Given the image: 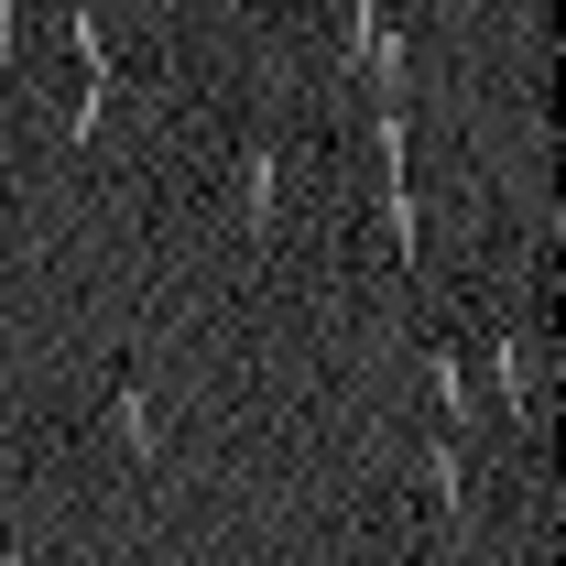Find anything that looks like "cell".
<instances>
[{"label":"cell","mask_w":566,"mask_h":566,"mask_svg":"<svg viewBox=\"0 0 566 566\" xmlns=\"http://www.w3.org/2000/svg\"><path fill=\"white\" fill-rule=\"evenodd\" d=\"M491 392H501V415L523 424H545V392H534V338H491Z\"/></svg>","instance_id":"cell-1"},{"label":"cell","mask_w":566,"mask_h":566,"mask_svg":"<svg viewBox=\"0 0 566 566\" xmlns=\"http://www.w3.org/2000/svg\"><path fill=\"white\" fill-rule=\"evenodd\" d=\"M424 491H436V534L458 545V534H469V447H458V436L424 447Z\"/></svg>","instance_id":"cell-2"},{"label":"cell","mask_w":566,"mask_h":566,"mask_svg":"<svg viewBox=\"0 0 566 566\" xmlns=\"http://www.w3.org/2000/svg\"><path fill=\"white\" fill-rule=\"evenodd\" d=\"M109 436H120V458H132L142 480H153L164 436H153V392H142V370H120V392H109Z\"/></svg>","instance_id":"cell-3"},{"label":"cell","mask_w":566,"mask_h":566,"mask_svg":"<svg viewBox=\"0 0 566 566\" xmlns=\"http://www.w3.org/2000/svg\"><path fill=\"white\" fill-rule=\"evenodd\" d=\"M283 164L273 153H251V164H240V218H251V240H273V208H283V186H273Z\"/></svg>","instance_id":"cell-4"},{"label":"cell","mask_w":566,"mask_h":566,"mask_svg":"<svg viewBox=\"0 0 566 566\" xmlns=\"http://www.w3.org/2000/svg\"><path fill=\"white\" fill-rule=\"evenodd\" d=\"M436 392H447V436H469L480 392H469V359H458V349H436Z\"/></svg>","instance_id":"cell-5"},{"label":"cell","mask_w":566,"mask_h":566,"mask_svg":"<svg viewBox=\"0 0 566 566\" xmlns=\"http://www.w3.org/2000/svg\"><path fill=\"white\" fill-rule=\"evenodd\" d=\"M0 566H22V534H0Z\"/></svg>","instance_id":"cell-6"}]
</instances>
